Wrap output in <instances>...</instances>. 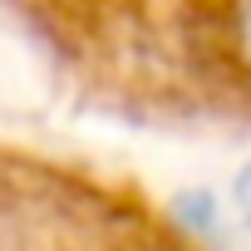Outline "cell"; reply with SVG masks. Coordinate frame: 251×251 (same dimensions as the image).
<instances>
[{
    "label": "cell",
    "instance_id": "6da1fadb",
    "mask_svg": "<svg viewBox=\"0 0 251 251\" xmlns=\"http://www.w3.org/2000/svg\"><path fill=\"white\" fill-rule=\"evenodd\" d=\"M108 113L182 138H251V0H15Z\"/></svg>",
    "mask_w": 251,
    "mask_h": 251
}]
</instances>
